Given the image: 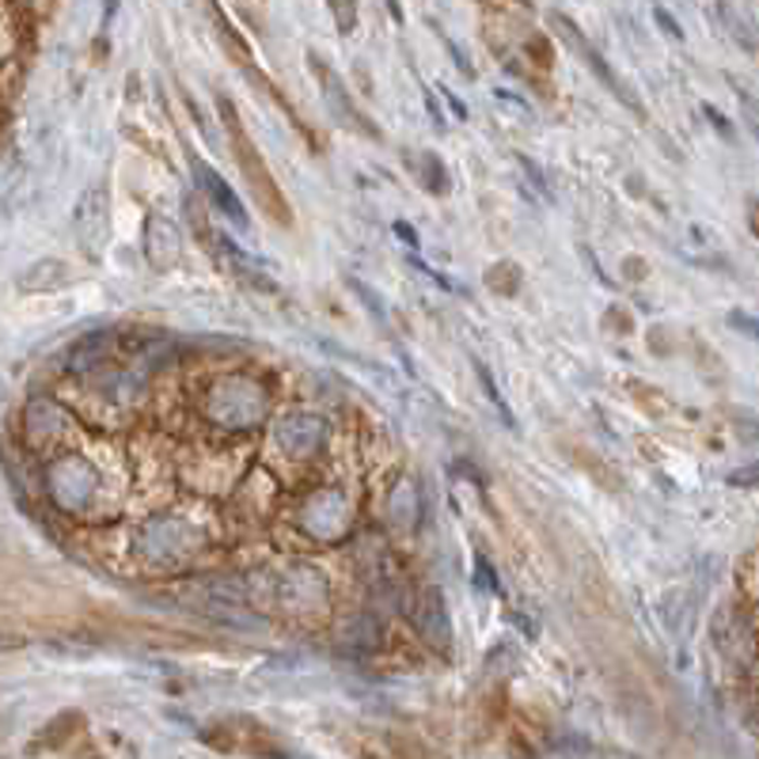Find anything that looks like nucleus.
<instances>
[{
	"mask_svg": "<svg viewBox=\"0 0 759 759\" xmlns=\"http://www.w3.org/2000/svg\"><path fill=\"white\" fill-rule=\"evenodd\" d=\"M68 278H73V270L61 258H42L20 278V289L23 293H50V289H65Z\"/></svg>",
	"mask_w": 759,
	"mask_h": 759,
	"instance_id": "nucleus-15",
	"label": "nucleus"
},
{
	"mask_svg": "<svg viewBox=\"0 0 759 759\" xmlns=\"http://www.w3.org/2000/svg\"><path fill=\"white\" fill-rule=\"evenodd\" d=\"M475 372H479V383H482V391H486V399H490V403H494L497 406V414H502V418L505 421H509V426H513V414H509V406H505V399H502V391H497V383H494V377H490V369H486V365H475Z\"/></svg>",
	"mask_w": 759,
	"mask_h": 759,
	"instance_id": "nucleus-20",
	"label": "nucleus"
},
{
	"mask_svg": "<svg viewBox=\"0 0 759 759\" xmlns=\"http://www.w3.org/2000/svg\"><path fill=\"white\" fill-rule=\"evenodd\" d=\"M444 99H448V106H452V111H456V118H467L464 103H459V99H456V96H452V91H444Z\"/></svg>",
	"mask_w": 759,
	"mask_h": 759,
	"instance_id": "nucleus-30",
	"label": "nucleus"
},
{
	"mask_svg": "<svg viewBox=\"0 0 759 759\" xmlns=\"http://www.w3.org/2000/svg\"><path fill=\"white\" fill-rule=\"evenodd\" d=\"M730 327H737V331L752 334V339H759V319L756 316H745V312H733L730 316Z\"/></svg>",
	"mask_w": 759,
	"mask_h": 759,
	"instance_id": "nucleus-25",
	"label": "nucleus"
},
{
	"mask_svg": "<svg viewBox=\"0 0 759 759\" xmlns=\"http://www.w3.org/2000/svg\"><path fill=\"white\" fill-rule=\"evenodd\" d=\"M418 175L426 179V187L433 190V194H444V190H448V172H444V164L433 156V152H421Z\"/></svg>",
	"mask_w": 759,
	"mask_h": 759,
	"instance_id": "nucleus-18",
	"label": "nucleus"
},
{
	"mask_svg": "<svg viewBox=\"0 0 759 759\" xmlns=\"http://www.w3.org/2000/svg\"><path fill=\"white\" fill-rule=\"evenodd\" d=\"M270 600L289 616H319L327 608V581L316 566L293 562L286 573L270 581Z\"/></svg>",
	"mask_w": 759,
	"mask_h": 759,
	"instance_id": "nucleus-5",
	"label": "nucleus"
},
{
	"mask_svg": "<svg viewBox=\"0 0 759 759\" xmlns=\"http://www.w3.org/2000/svg\"><path fill=\"white\" fill-rule=\"evenodd\" d=\"M327 8H331L339 35H354V27H357V0H327Z\"/></svg>",
	"mask_w": 759,
	"mask_h": 759,
	"instance_id": "nucleus-19",
	"label": "nucleus"
},
{
	"mask_svg": "<svg viewBox=\"0 0 759 759\" xmlns=\"http://www.w3.org/2000/svg\"><path fill=\"white\" fill-rule=\"evenodd\" d=\"M654 20H657V27H665V35H669V38H676V42H680V38H684V30H680V23L672 20V15L665 12L661 4L654 8Z\"/></svg>",
	"mask_w": 759,
	"mask_h": 759,
	"instance_id": "nucleus-24",
	"label": "nucleus"
},
{
	"mask_svg": "<svg viewBox=\"0 0 759 759\" xmlns=\"http://www.w3.org/2000/svg\"><path fill=\"white\" fill-rule=\"evenodd\" d=\"M20 8H27V12H46L50 8V0H15Z\"/></svg>",
	"mask_w": 759,
	"mask_h": 759,
	"instance_id": "nucleus-29",
	"label": "nucleus"
},
{
	"mask_svg": "<svg viewBox=\"0 0 759 759\" xmlns=\"http://www.w3.org/2000/svg\"><path fill=\"white\" fill-rule=\"evenodd\" d=\"M730 486H737V490H756V486H759V464L737 467V471L730 475Z\"/></svg>",
	"mask_w": 759,
	"mask_h": 759,
	"instance_id": "nucleus-23",
	"label": "nucleus"
},
{
	"mask_svg": "<svg viewBox=\"0 0 759 759\" xmlns=\"http://www.w3.org/2000/svg\"><path fill=\"white\" fill-rule=\"evenodd\" d=\"M73 426L68 410L50 395H35L23 406V437H27L30 448H50L53 441L65 437V429Z\"/></svg>",
	"mask_w": 759,
	"mask_h": 759,
	"instance_id": "nucleus-8",
	"label": "nucleus"
},
{
	"mask_svg": "<svg viewBox=\"0 0 759 759\" xmlns=\"http://www.w3.org/2000/svg\"><path fill=\"white\" fill-rule=\"evenodd\" d=\"M308 65H312V73H316L319 88H324L327 103H331L334 118H339V122H346L350 129H365V134H372V129H369V122H365L362 114L354 111V103H350V91H346V84L339 80V73H334V68L327 65V61L319 58V53H308Z\"/></svg>",
	"mask_w": 759,
	"mask_h": 759,
	"instance_id": "nucleus-12",
	"label": "nucleus"
},
{
	"mask_svg": "<svg viewBox=\"0 0 759 759\" xmlns=\"http://www.w3.org/2000/svg\"><path fill=\"white\" fill-rule=\"evenodd\" d=\"M194 179H198V187H202V194L210 198L213 205H217L225 217H232L236 225H248V213H243V202L236 198V190L228 187L225 179H220L217 172H213L210 164H202V160H194Z\"/></svg>",
	"mask_w": 759,
	"mask_h": 759,
	"instance_id": "nucleus-13",
	"label": "nucleus"
},
{
	"mask_svg": "<svg viewBox=\"0 0 759 759\" xmlns=\"http://www.w3.org/2000/svg\"><path fill=\"white\" fill-rule=\"evenodd\" d=\"M551 752H558V756H581V752H589V745H585V741H578V737H570V741H555V745H551Z\"/></svg>",
	"mask_w": 759,
	"mask_h": 759,
	"instance_id": "nucleus-26",
	"label": "nucleus"
},
{
	"mask_svg": "<svg viewBox=\"0 0 759 759\" xmlns=\"http://www.w3.org/2000/svg\"><path fill=\"white\" fill-rule=\"evenodd\" d=\"M354 517H357V505L346 490L339 486H319L312 494L301 497L296 505V524L301 532H308L312 540L319 543H339L354 532Z\"/></svg>",
	"mask_w": 759,
	"mask_h": 759,
	"instance_id": "nucleus-3",
	"label": "nucleus"
},
{
	"mask_svg": "<svg viewBox=\"0 0 759 759\" xmlns=\"http://www.w3.org/2000/svg\"><path fill=\"white\" fill-rule=\"evenodd\" d=\"M73 232L84 255H88L91 263H99L106 243H111V198H106L103 187H91L80 194L76 217H73Z\"/></svg>",
	"mask_w": 759,
	"mask_h": 759,
	"instance_id": "nucleus-6",
	"label": "nucleus"
},
{
	"mask_svg": "<svg viewBox=\"0 0 759 759\" xmlns=\"http://www.w3.org/2000/svg\"><path fill=\"white\" fill-rule=\"evenodd\" d=\"M703 111H707V118H710V122H714V129H718V134H722V137H733L730 122H725V118H722V114H718V111H714V106H703Z\"/></svg>",
	"mask_w": 759,
	"mask_h": 759,
	"instance_id": "nucleus-27",
	"label": "nucleus"
},
{
	"mask_svg": "<svg viewBox=\"0 0 759 759\" xmlns=\"http://www.w3.org/2000/svg\"><path fill=\"white\" fill-rule=\"evenodd\" d=\"M395 236H399V240L410 243V248H418V232H414L410 225H395Z\"/></svg>",
	"mask_w": 759,
	"mask_h": 759,
	"instance_id": "nucleus-28",
	"label": "nucleus"
},
{
	"mask_svg": "<svg viewBox=\"0 0 759 759\" xmlns=\"http://www.w3.org/2000/svg\"><path fill=\"white\" fill-rule=\"evenodd\" d=\"M513 156H517L520 172H524V175H528V182H532V187H535V190H540V194H543V198H547V202H551V187H547V175H543V172H540V167H535V164H532V160H528V156H524V152H513Z\"/></svg>",
	"mask_w": 759,
	"mask_h": 759,
	"instance_id": "nucleus-22",
	"label": "nucleus"
},
{
	"mask_svg": "<svg viewBox=\"0 0 759 759\" xmlns=\"http://www.w3.org/2000/svg\"><path fill=\"white\" fill-rule=\"evenodd\" d=\"M274 444L286 459H308L324 452L327 444V421L316 414H293L274 429Z\"/></svg>",
	"mask_w": 759,
	"mask_h": 759,
	"instance_id": "nucleus-9",
	"label": "nucleus"
},
{
	"mask_svg": "<svg viewBox=\"0 0 759 759\" xmlns=\"http://www.w3.org/2000/svg\"><path fill=\"white\" fill-rule=\"evenodd\" d=\"M418 486L410 479H399L395 490L388 494V517L395 520V528H414L418 524Z\"/></svg>",
	"mask_w": 759,
	"mask_h": 759,
	"instance_id": "nucleus-17",
	"label": "nucleus"
},
{
	"mask_svg": "<svg viewBox=\"0 0 759 759\" xmlns=\"http://www.w3.org/2000/svg\"><path fill=\"white\" fill-rule=\"evenodd\" d=\"M475 589H482V593H497V589H502L486 555H475Z\"/></svg>",
	"mask_w": 759,
	"mask_h": 759,
	"instance_id": "nucleus-21",
	"label": "nucleus"
},
{
	"mask_svg": "<svg viewBox=\"0 0 759 759\" xmlns=\"http://www.w3.org/2000/svg\"><path fill=\"white\" fill-rule=\"evenodd\" d=\"M410 611V627L418 631V638L426 642L433 654H448L452 649V623H448V604H444L441 589L437 585H426L410 596L406 604Z\"/></svg>",
	"mask_w": 759,
	"mask_h": 759,
	"instance_id": "nucleus-7",
	"label": "nucleus"
},
{
	"mask_svg": "<svg viewBox=\"0 0 759 759\" xmlns=\"http://www.w3.org/2000/svg\"><path fill=\"white\" fill-rule=\"evenodd\" d=\"M551 27H555V30H558V38H562V42L570 46V50L578 53V58L585 61L589 68H593V76H600V80L608 84L611 91H616V96H619V103H627V106H631V111H638V114H642L638 99H634L631 91H627L623 84L616 80V73H611V68H608V61H604L600 53H596L593 46L585 42V35H581V30H578V23H573V20H566V15H558V12H555V15H551Z\"/></svg>",
	"mask_w": 759,
	"mask_h": 759,
	"instance_id": "nucleus-10",
	"label": "nucleus"
},
{
	"mask_svg": "<svg viewBox=\"0 0 759 759\" xmlns=\"http://www.w3.org/2000/svg\"><path fill=\"white\" fill-rule=\"evenodd\" d=\"M205 532L194 524V520H182V517H156L141 528V555L156 566H179L187 558L202 555L205 551Z\"/></svg>",
	"mask_w": 759,
	"mask_h": 759,
	"instance_id": "nucleus-4",
	"label": "nucleus"
},
{
	"mask_svg": "<svg viewBox=\"0 0 759 759\" xmlns=\"http://www.w3.org/2000/svg\"><path fill=\"white\" fill-rule=\"evenodd\" d=\"M179 251H182V232L172 217L164 213H149L144 220V258H149L152 270H172L179 263Z\"/></svg>",
	"mask_w": 759,
	"mask_h": 759,
	"instance_id": "nucleus-11",
	"label": "nucleus"
},
{
	"mask_svg": "<svg viewBox=\"0 0 759 759\" xmlns=\"http://www.w3.org/2000/svg\"><path fill=\"white\" fill-rule=\"evenodd\" d=\"M380 646V623L372 616H354L339 631V649L346 654H372Z\"/></svg>",
	"mask_w": 759,
	"mask_h": 759,
	"instance_id": "nucleus-16",
	"label": "nucleus"
},
{
	"mask_svg": "<svg viewBox=\"0 0 759 759\" xmlns=\"http://www.w3.org/2000/svg\"><path fill=\"white\" fill-rule=\"evenodd\" d=\"M46 497L53 502V509L65 517H84L96 505L99 490H103V475L88 456H58L46 464Z\"/></svg>",
	"mask_w": 759,
	"mask_h": 759,
	"instance_id": "nucleus-2",
	"label": "nucleus"
},
{
	"mask_svg": "<svg viewBox=\"0 0 759 759\" xmlns=\"http://www.w3.org/2000/svg\"><path fill=\"white\" fill-rule=\"evenodd\" d=\"M202 414L213 429H225V433H251L266 421L270 414V395H266V383L251 372H225L205 388Z\"/></svg>",
	"mask_w": 759,
	"mask_h": 759,
	"instance_id": "nucleus-1",
	"label": "nucleus"
},
{
	"mask_svg": "<svg viewBox=\"0 0 759 759\" xmlns=\"http://www.w3.org/2000/svg\"><path fill=\"white\" fill-rule=\"evenodd\" d=\"M111 350H114V334H88L73 346L68 354V372H96L103 365H111Z\"/></svg>",
	"mask_w": 759,
	"mask_h": 759,
	"instance_id": "nucleus-14",
	"label": "nucleus"
}]
</instances>
